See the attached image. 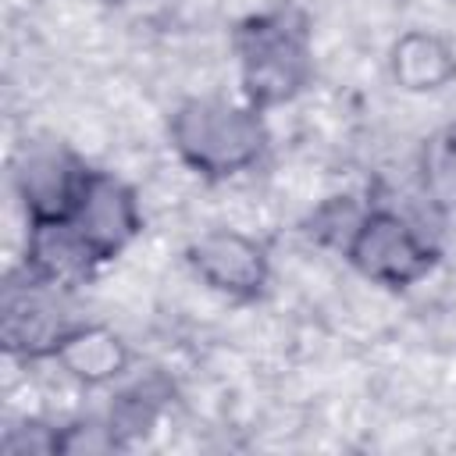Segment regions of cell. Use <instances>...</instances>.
<instances>
[{
	"mask_svg": "<svg viewBox=\"0 0 456 456\" xmlns=\"http://www.w3.org/2000/svg\"><path fill=\"white\" fill-rule=\"evenodd\" d=\"M242 100L256 110L292 103L314 82V28L296 4H274L246 14L232 28Z\"/></svg>",
	"mask_w": 456,
	"mask_h": 456,
	"instance_id": "obj_1",
	"label": "cell"
},
{
	"mask_svg": "<svg viewBox=\"0 0 456 456\" xmlns=\"http://www.w3.org/2000/svg\"><path fill=\"white\" fill-rule=\"evenodd\" d=\"M167 142L189 171L207 182H224L256 167L271 135L264 110L246 100L189 96L167 118Z\"/></svg>",
	"mask_w": 456,
	"mask_h": 456,
	"instance_id": "obj_2",
	"label": "cell"
},
{
	"mask_svg": "<svg viewBox=\"0 0 456 456\" xmlns=\"http://www.w3.org/2000/svg\"><path fill=\"white\" fill-rule=\"evenodd\" d=\"M342 256L370 285L403 292V289L420 285L438 267L442 249L406 214L388 210V207H370L353 228Z\"/></svg>",
	"mask_w": 456,
	"mask_h": 456,
	"instance_id": "obj_3",
	"label": "cell"
},
{
	"mask_svg": "<svg viewBox=\"0 0 456 456\" xmlns=\"http://www.w3.org/2000/svg\"><path fill=\"white\" fill-rule=\"evenodd\" d=\"M64 228H68L71 242L82 249L86 264L100 267V264L121 256L139 239V232H142L139 196L125 178L93 167Z\"/></svg>",
	"mask_w": 456,
	"mask_h": 456,
	"instance_id": "obj_4",
	"label": "cell"
},
{
	"mask_svg": "<svg viewBox=\"0 0 456 456\" xmlns=\"http://www.w3.org/2000/svg\"><path fill=\"white\" fill-rule=\"evenodd\" d=\"M189 271L217 296L232 303H253L271 285L267 246L235 228H210L185 246Z\"/></svg>",
	"mask_w": 456,
	"mask_h": 456,
	"instance_id": "obj_5",
	"label": "cell"
},
{
	"mask_svg": "<svg viewBox=\"0 0 456 456\" xmlns=\"http://www.w3.org/2000/svg\"><path fill=\"white\" fill-rule=\"evenodd\" d=\"M89 171L93 167L68 146L57 142L28 146L14 164V192L25 210V224L28 228L64 224L82 196Z\"/></svg>",
	"mask_w": 456,
	"mask_h": 456,
	"instance_id": "obj_6",
	"label": "cell"
},
{
	"mask_svg": "<svg viewBox=\"0 0 456 456\" xmlns=\"http://www.w3.org/2000/svg\"><path fill=\"white\" fill-rule=\"evenodd\" d=\"M61 289L28 274L21 267V278H11L4 285V306H0V338L4 349L18 360H50L61 335L75 324L64 317Z\"/></svg>",
	"mask_w": 456,
	"mask_h": 456,
	"instance_id": "obj_7",
	"label": "cell"
},
{
	"mask_svg": "<svg viewBox=\"0 0 456 456\" xmlns=\"http://www.w3.org/2000/svg\"><path fill=\"white\" fill-rule=\"evenodd\" d=\"M50 360L71 381H78L86 388H103V385H114L118 378L128 374L132 349L110 324L86 321V324H71L61 335V342H57Z\"/></svg>",
	"mask_w": 456,
	"mask_h": 456,
	"instance_id": "obj_8",
	"label": "cell"
},
{
	"mask_svg": "<svg viewBox=\"0 0 456 456\" xmlns=\"http://www.w3.org/2000/svg\"><path fill=\"white\" fill-rule=\"evenodd\" d=\"M388 75L403 93H438L456 82V50L442 32L406 28L388 46Z\"/></svg>",
	"mask_w": 456,
	"mask_h": 456,
	"instance_id": "obj_9",
	"label": "cell"
},
{
	"mask_svg": "<svg viewBox=\"0 0 456 456\" xmlns=\"http://www.w3.org/2000/svg\"><path fill=\"white\" fill-rule=\"evenodd\" d=\"M417 178L428 207L445 217H456V121L438 125L420 142Z\"/></svg>",
	"mask_w": 456,
	"mask_h": 456,
	"instance_id": "obj_10",
	"label": "cell"
},
{
	"mask_svg": "<svg viewBox=\"0 0 456 456\" xmlns=\"http://www.w3.org/2000/svg\"><path fill=\"white\" fill-rule=\"evenodd\" d=\"M164 399L167 392H153V385H142V381L125 388L110 403V413H107V431H110L114 449H128L139 438H146L164 410Z\"/></svg>",
	"mask_w": 456,
	"mask_h": 456,
	"instance_id": "obj_11",
	"label": "cell"
},
{
	"mask_svg": "<svg viewBox=\"0 0 456 456\" xmlns=\"http://www.w3.org/2000/svg\"><path fill=\"white\" fill-rule=\"evenodd\" d=\"M363 217V207L353 203V196H328L306 221V235L321 246H335V249H346L353 228L360 224Z\"/></svg>",
	"mask_w": 456,
	"mask_h": 456,
	"instance_id": "obj_12",
	"label": "cell"
}]
</instances>
